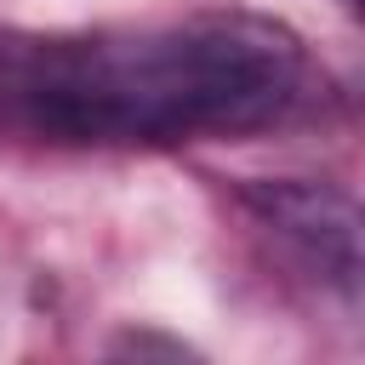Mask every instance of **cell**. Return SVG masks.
I'll use <instances>...</instances> for the list:
<instances>
[{
  "label": "cell",
  "instance_id": "obj_1",
  "mask_svg": "<svg viewBox=\"0 0 365 365\" xmlns=\"http://www.w3.org/2000/svg\"><path fill=\"white\" fill-rule=\"evenodd\" d=\"M308 97L302 40L257 11L143 29H0V137L194 143L279 125Z\"/></svg>",
  "mask_w": 365,
  "mask_h": 365
},
{
  "label": "cell",
  "instance_id": "obj_2",
  "mask_svg": "<svg viewBox=\"0 0 365 365\" xmlns=\"http://www.w3.org/2000/svg\"><path fill=\"white\" fill-rule=\"evenodd\" d=\"M245 211L331 291H342L354 302L359 291V211L348 194L325 188V182H302V177H279V182H245L240 188Z\"/></svg>",
  "mask_w": 365,
  "mask_h": 365
}]
</instances>
